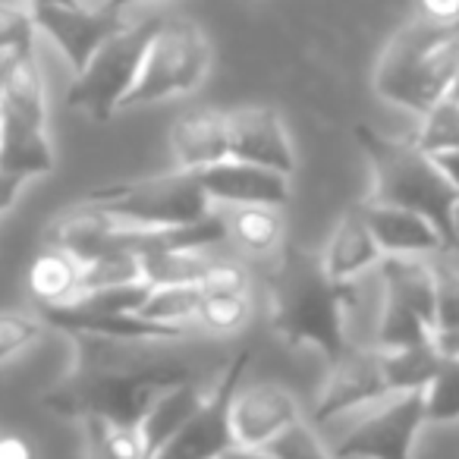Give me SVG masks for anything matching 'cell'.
I'll return each instance as SVG.
<instances>
[{"label": "cell", "instance_id": "6da1fadb", "mask_svg": "<svg viewBox=\"0 0 459 459\" xmlns=\"http://www.w3.org/2000/svg\"><path fill=\"white\" fill-rule=\"evenodd\" d=\"M66 375L41 396L48 412L104 425H135L152 403L179 384L214 377L223 365H204L186 340H110L76 333Z\"/></svg>", "mask_w": 459, "mask_h": 459}, {"label": "cell", "instance_id": "7a4b0ae2", "mask_svg": "<svg viewBox=\"0 0 459 459\" xmlns=\"http://www.w3.org/2000/svg\"><path fill=\"white\" fill-rule=\"evenodd\" d=\"M271 327L283 343L296 350H315L327 365L352 340V312L359 287L337 283L321 271L318 255L283 252L274 258V274L268 277Z\"/></svg>", "mask_w": 459, "mask_h": 459}, {"label": "cell", "instance_id": "3957f363", "mask_svg": "<svg viewBox=\"0 0 459 459\" xmlns=\"http://www.w3.org/2000/svg\"><path fill=\"white\" fill-rule=\"evenodd\" d=\"M459 70V26H437L421 16L400 29L375 66V91L381 101L425 117L450 95Z\"/></svg>", "mask_w": 459, "mask_h": 459}, {"label": "cell", "instance_id": "277c9868", "mask_svg": "<svg viewBox=\"0 0 459 459\" xmlns=\"http://www.w3.org/2000/svg\"><path fill=\"white\" fill-rule=\"evenodd\" d=\"M356 139L371 170L368 202L419 211L444 230L450 246H459L450 221L459 192L444 177L437 160L421 152L412 139H390V135L375 133L371 126H356Z\"/></svg>", "mask_w": 459, "mask_h": 459}, {"label": "cell", "instance_id": "5b68a950", "mask_svg": "<svg viewBox=\"0 0 459 459\" xmlns=\"http://www.w3.org/2000/svg\"><path fill=\"white\" fill-rule=\"evenodd\" d=\"M79 202L104 208L108 214L142 230L189 227L214 211V204L198 186L195 173L177 170V167L170 173H158V177L95 186L85 195H79Z\"/></svg>", "mask_w": 459, "mask_h": 459}, {"label": "cell", "instance_id": "8992f818", "mask_svg": "<svg viewBox=\"0 0 459 459\" xmlns=\"http://www.w3.org/2000/svg\"><path fill=\"white\" fill-rule=\"evenodd\" d=\"M211 41L189 20H160L154 39L148 41L145 60L135 85L123 98L120 110L148 108V104L186 98L208 79Z\"/></svg>", "mask_w": 459, "mask_h": 459}, {"label": "cell", "instance_id": "52a82bcc", "mask_svg": "<svg viewBox=\"0 0 459 459\" xmlns=\"http://www.w3.org/2000/svg\"><path fill=\"white\" fill-rule=\"evenodd\" d=\"M381 308H377L371 346H409L437 340L434 321V277L428 255H384L377 262Z\"/></svg>", "mask_w": 459, "mask_h": 459}, {"label": "cell", "instance_id": "ba28073f", "mask_svg": "<svg viewBox=\"0 0 459 459\" xmlns=\"http://www.w3.org/2000/svg\"><path fill=\"white\" fill-rule=\"evenodd\" d=\"M160 20L126 22L120 32H114L95 57L85 64L82 73H76L73 85L66 89V108L73 114H82L95 123H108L120 114L123 98L135 85V76L145 60L148 41L154 39Z\"/></svg>", "mask_w": 459, "mask_h": 459}, {"label": "cell", "instance_id": "9c48e42d", "mask_svg": "<svg viewBox=\"0 0 459 459\" xmlns=\"http://www.w3.org/2000/svg\"><path fill=\"white\" fill-rule=\"evenodd\" d=\"M425 394H390L368 409L333 446V459H412L425 428Z\"/></svg>", "mask_w": 459, "mask_h": 459}, {"label": "cell", "instance_id": "30bf717a", "mask_svg": "<svg viewBox=\"0 0 459 459\" xmlns=\"http://www.w3.org/2000/svg\"><path fill=\"white\" fill-rule=\"evenodd\" d=\"M246 365H249V350L230 356L208 400L154 450L152 459H221L227 450H233L237 437L230 425V403H233Z\"/></svg>", "mask_w": 459, "mask_h": 459}, {"label": "cell", "instance_id": "8fae6325", "mask_svg": "<svg viewBox=\"0 0 459 459\" xmlns=\"http://www.w3.org/2000/svg\"><path fill=\"white\" fill-rule=\"evenodd\" d=\"M384 396H390V387L387 377H384L377 346L350 343L331 362V371L321 384L308 421L312 425H331L340 415L352 412V409L375 406Z\"/></svg>", "mask_w": 459, "mask_h": 459}, {"label": "cell", "instance_id": "7c38bea8", "mask_svg": "<svg viewBox=\"0 0 459 459\" xmlns=\"http://www.w3.org/2000/svg\"><path fill=\"white\" fill-rule=\"evenodd\" d=\"M32 10L39 32L54 41L73 73H82L98 48L129 22L123 13L89 4H45Z\"/></svg>", "mask_w": 459, "mask_h": 459}, {"label": "cell", "instance_id": "4fadbf2b", "mask_svg": "<svg viewBox=\"0 0 459 459\" xmlns=\"http://www.w3.org/2000/svg\"><path fill=\"white\" fill-rule=\"evenodd\" d=\"M230 123V158L249 160V164L268 167V170L296 173V148L287 133V123L268 104H246V108L227 110Z\"/></svg>", "mask_w": 459, "mask_h": 459}, {"label": "cell", "instance_id": "5bb4252c", "mask_svg": "<svg viewBox=\"0 0 459 459\" xmlns=\"http://www.w3.org/2000/svg\"><path fill=\"white\" fill-rule=\"evenodd\" d=\"M198 186L214 208H246V204H274L287 208L290 177L249 164V160L227 158L195 173Z\"/></svg>", "mask_w": 459, "mask_h": 459}, {"label": "cell", "instance_id": "9a60e30c", "mask_svg": "<svg viewBox=\"0 0 459 459\" xmlns=\"http://www.w3.org/2000/svg\"><path fill=\"white\" fill-rule=\"evenodd\" d=\"M302 419L299 400L281 384L237 387L230 403V425L239 446H268L281 431Z\"/></svg>", "mask_w": 459, "mask_h": 459}, {"label": "cell", "instance_id": "2e32d148", "mask_svg": "<svg viewBox=\"0 0 459 459\" xmlns=\"http://www.w3.org/2000/svg\"><path fill=\"white\" fill-rule=\"evenodd\" d=\"M362 214L368 221L371 237H375L381 255H437L440 249H450V239L444 230L425 214L396 204L362 202Z\"/></svg>", "mask_w": 459, "mask_h": 459}, {"label": "cell", "instance_id": "e0dca14e", "mask_svg": "<svg viewBox=\"0 0 459 459\" xmlns=\"http://www.w3.org/2000/svg\"><path fill=\"white\" fill-rule=\"evenodd\" d=\"M170 158L177 170L198 173L230 158L227 110L195 108L186 110L170 126Z\"/></svg>", "mask_w": 459, "mask_h": 459}, {"label": "cell", "instance_id": "ac0fdd59", "mask_svg": "<svg viewBox=\"0 0 459 459\" xmlns=\"http://www.w3.org/2000/svg\"><path fill=\"white\" fill-rule=\"evenodd\" d=\"M381 249H377L375 237H371L368 221L362 214V204L343 211V217L337 221V227L331 230L325 249H321L318 262L331 281L337 283H352L359 277H365L368 271L377 268L381 262Z\"/></svg>", "mask_w": 459, "mask_h": 459}, {"label": "cell", "instance_id": "d6986e66", "mask_svg": "<svg viewBox=\"0 0 459 459\" xmlns=\"http://www.w3.org/2000/svg\"><path fill=\"white\" fill-rule=\"evenodd\" d=\"M227 221V243L239 249L249 262H274L283 252V208L274 204H246V208H221Z\"/></svg>", "mask_w": 459, "mask_h": 459}, {"label": "cell", "instance_id": "ffe728a7", "mask_svg": "<svg viewBox=\"0 0 459 459\" xmlns=\"http://www.w3.org/2000/svg\"><path fill=\"white\" fill-rule=\"evenodd\" d=\"M29 293L35 296L39 308L48 306H70L82 293V264L76 255L64 249H45L29 264Z\"/></svg>", "mask_w": 459, "mask_h": 459}, {"label": "cell", "instance_id": "44dd1931", "mask_svg": "<svg viewBox=\"0 0 459 459\" xmlns=\"http://www.w3.org/2000/svg\"><path fill=\"white\" fill-rule=\"evenodd\" d=\"M381 352V368L387 377L390 394H406V390H425L431 377L437 375L440 362L446 352L440 350L437 340H425V343H409V346H390Z\"/></svg>", "mask_w": 459, "mask_h": 459}, {"label": "cell", "instance_id": "7402d4cb", "mask_svg": "<svg viewBox=\"0 0 459 459\" xmlns=\"http://www.w3.org/2000/svg\"><path fill=\"white\" fill-rule=\"evenodd\" d=\"M79 264H82V293H95V290H110V287H133V283H148L142 252L129 249V246H114V249H104L91 258H79Z\"/></svg>", "mask_w": 459, "mask_h": 459}, {"label": "cell", "instance_id": "603a6c76", "mask_svg": "<svg viewBox=\"0 0 459 459\" xmlns=\"http://www.w3.org/2000/svg\"><path fill=\"white\" fill-rule=\"evenodd\" d=\"M202 299L204 290L198 283H160V287L148 290L145 302L139 306V315L154 321V325L195 327Z\"/></svg>", "mask_w": 459, "mask_h": 459}, {"label": "cell", "instance_id": "cb8c5ba5", "mask_svg": "<svg viewBox=\"0 0 459 459\" xmlns=\"http://www.w3.org/2000/svg\"><path fill=\"white\" fill-rule=\"evenodd\" d=\"M252 321V290H217L204 293L195 327L204 337H237Z\"/></svg>", "mask_w": 459, "mask_h": 459}, {"label": "cell", "instance_id": "d4e9b609", "mask_svg": "<svg viewBox=\"0 0 459 459\" xmlns=\"http://www.w3.org/2000/svg\"><path fill=\"white\" fill-rule=\"evenodd\" d=\"M434 277V321H437V343L459 333V246L428 255Z\"/></svg>", "mask_w": 459, "mask_h": 459}, {"label": "cell", "instance_id": "484cf974", "mask_svg": "<svg viewBox=\"0 0 459 459\" xmlns=\"http://www.w3.org/2000/svg\"><path fill=\"white\" fill-rule=\"evenodd\" d=\"M425 421L428 425H453L459 421V352H446L437 375L425 390Z\"/></svg>", "mask_w": 459, "mask_h": 459}, {"label": "cell", "instance_id": "4316f807", "mask_svg": "<svg viewBox=\"0 0 459 459\" xmlns=\"http://www.w3.org/2000/svg\"><path fill=\"white\" fill-rule=\"evenodd\" d=\"M48 333H51V325L41 318L39 308L35 312H20V308L0 312V365L35 350Z\"/></svg>", "mask_w": 459, "mask_h": 459}, {"label": "cell", "instance_id": "83f0119b", "mask_svg": "<svg viewBox=\"0 0 459 459\" xmlns=\"http://www.w3.org/2000/svg\"><path fill=\"white\" fill-rule=\"evenodd\" d=\"M412 142L425 154H444L459 148V101L444 98L425 117H419V129H415Z\"/></svg>", "mask_w": 459, "mask_h": 459}, {"label": "cell", "instance_id": "f1b7e54d", "mask_svg": "<svg viewBox=\"0 0 459 459\" xmlns=\"http://www.w3.org/2000/svg\"><path fill=\"white\" fill-rule=\"evenodd\" d=\"M35 10L29 0H0V60L35 51Z\"/></svg>", "mask_w": 459, "mask_h": 459}, {"label": "cell", "instance_id": "f546056e", "mask_svg": "<svg viewBox=\"0 0 459 459\" xmlns=\"http://www.w3.org/2000/svg\"><path fill=\"white\" fill-rule=\"evenodd\" d=\"M264 450H271L277 459H333V453L325 446V440L315 434V425L308 419H299L281 431Z\"/></svg>", "mask_w": 459, "mask_h": 459}, {"label": "cell", "instance_id": "4dcf8cb0", "mask_svg": "<svg viewBox=\"0 0 459 459\" xmlns=\"http://www.w3.org/2000/svg\"><path fill=\"white\" fill-rule=\"evenodd\" d=\"M419 16L437 26H459V0H419Z\"/></svg>", "mask_w": 459, "mask_h": 459}, {"label": "cell", "instance_id": "1f68e13d", "mask_svg": "<svg viewBox=\"0 0 459 459\" xmlns=\"http://www.w3.org/2000/svg\"><path fill=\"white\" fill-rule=\"evenodd\" d=\"M0 459H39V450L26 434L0 431Z\"/></svg>", "mask_w": 459, "mask_h": 459}, {"label": "cell", "instance_id": "d6a6232c", "mask_svg": "<svg viewBox=\"0 0 459 459\" xmlns=\"http://www.w3.org/2000/svg\"><path fill=\"white\" fill-rule=\"evenodd\" d=\"M29 179L16 177V173H7L0 170V217L7 214V211H13V204L20 202V195L26 192Z\"/></svg>", "mask_w": 459, "mask_h": 459}, {"label": "cell", "instance_id": "836d02e7", "mask_svg": "<svg viewBox=\"0 0 459 459\" xmlns=\"http://www.w3.org/2000/svg\"><path fill=\"white\" fill-rule=\"evenodd\" d=\"M434 160H437V167L444 170V177L450 179V186L459 192V148H453V152H444V154H431Z\"/></svg>", "mask_w": 459, "mask_h": 459}, {"label": "cell", "instance_id": "e575fe53", "mask_svg": "<svg viewBox=\"0 0 459 459\" xmlns=\"http://www.w3.org/2000/svg\"><path fill=\"white\" fill-rule=\"evenodd\" d=\"M221 459H277L271 450H264V446H233V450H227Z\"/></svg>", "mask_w": 459, "mask_h": 459}, {"label": "cell", "instance_id": "d590c367", "mask_svg": "<svg viewBox=\"0 0 459 459\" xmlns=\"http://www.w3.org/2000/svg\"><path fill=\"white\" fill-rule=\"evenodd\" d=\"M135 4H145V0H104L101 7L114 10V13H126L129 7H135Z\"/></svg>", "mask_w": 459, "mask_h": 459}, {"label": "cell", "instance_id": "8d00e7d4", "mask_svg": "<svg viewBox=\"0 0 459 459\" xmlns=\"http://www.w3.org/2000/svg\"><path fill=\"white\" fill-rule=\"evenodd\" d=\"M82 459H104V453L98 450V444L91 437H85V434H82Z\"/></svg>", "mask_w": 459, "mask_h": 459}, {"label": "cell", "instance_id": "74e56055", "mask_svg": "<svg viewBox=\"0 0 459 459\" xmlns=\"http://www.w3.org/2000/svg\"><path fill=\"white\" fill-rule=\"evenodd\" d=\"M450 221H453V237H456V243H459V195H456V202H453Z\"/></svg>", "mask_w": 459, "mask_h": 459}, {"label": "cell", "instance_id": "f35d334b", "mask_svg": "<svg viewBox=\"0 0 459 459\" xmlns=\"http://www.w3.org/2000/svg\"><path fill=\"white\" fill-rule=\"evenodd\" d=\"M440 350H444V352H459V333H456V337H450V340H444V343H440Z\"/></svg>", "mask_w": 459, "mask_h": 459}, {"label": "cell", "instance_id": "ab89813d", "mask_svg": "<svg viewBox=\"0 0 459 459\" xmlns=\"http://www.w3.org/2000/svg\"><path fill=\"white\" fill-rule=\"evenodd\" d=\"M32 7H45V4H82V0H29Z\"/></svg>", "mask_w": 459, "mask_h": 459}, {"label": "cell", "instance_id": "60d3db41", "mask_svg": "<svg viewBox=\"0 0 459 459\" xmlns=\"http://www.w3.org/2000/svg\"><path fill=\"white\" fill-rule=\"evenodd\" d=\"M446 98H453V101H459V70H456V79H453V85H450V95Z\"/></svg>", "mask_w": 459, "mask_h": 459}, {"label": "cell", "instance_id": "b9f144b4", "mask_svg": "<svg viewBox=\"0 0 459 459\" xmlns=\"http://www.w3.org/2000/svg\"><path fill=\"white\" fill-rule=\"evenodd\" d=\"M82 4H85V0H82ZM101 4H104V0H101ZM101 4H98V7H101Z\"/></svg>", "mask_w": 459, "mask_h": 459}]
</instances>
